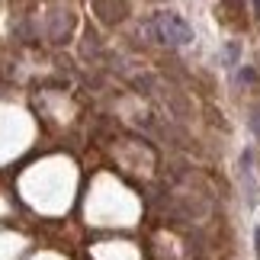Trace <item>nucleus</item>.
I'll return each instance as SVG.
<instances>
[{
  "instance_id": "obj_1",
  "label": "nucleus",
  "mask_w": 260,
  "mask_h": 260,
  "mask_svg": "<svg viewBox=\"0 0 260 260\" xmlns=\"http://www.w3.org/2000/svg\"><path fill=\"white\" fill-rule=\"evenodd\" d=\"M151 29H154V36L161 39L164 45L180 48V45H189V42H193V29H189V23H186L183 16L171 13V10H161V13H154Z\"/></svg>"
},
{
  "instance_id": "obj_2",
  "label": "nucleus",
  "mask_w": 260,
  "mask_h": 260,
  "mask_svg": "<svg viewBox=\"0 0 260 260\" xmlns=\"http://www.w3.org/2000/svg\"><path fill=\"white\" fill-rule=\"evenodd\" d=\"M251 164H254V157H251V151H244V157H241V171H244V180H247V203H257V186H254V177H251Z\"/></svg>"
},
{
  "instance_id": "obj_3",
  "label": "nucleus",
  "mask_w": 260,
  "mask_h": 260,
  "mask_svg": "<svg viewBox=\"0 0 260 260\" xmlns=\"http://www.w3.org/2000/svg\"><path fill=\"white\" fill-rule=\"evenodd\" d=\"M241 81H247V84H254V81H257V74L251 71V68H244V71H241Z\"/></svg>"
},
{
  "instance_id": "obj_4",
  "label": "nucleus",
  "mask_w": 260,
  "mask_h": 260,
  "mask_svg": "<svg viewBox=\"0 0 260 260\" xmlns=\"http://www.w3.org/2000/svg\"><path fill=\"white\" fill-rule=\"evenodd\" d=\"M251 128H254V135L260 138V113H254V116H251Z\"/></svg>"
},
{
  "instance_id": "obj_5",
  "label": "nucleus",
  "mask_w": 260,
  "mask_h": 260,
  "mask_svg": "<svg viewBox=\"0 0 260 260\" xmlns=\"http://www.w3.org/2000/svg\"><path fill=\"white\" fill-rule=\"evenodd\" d=\"M254 247H257V257H260V228H254Z\"/></svg>"
}]
</instances>
